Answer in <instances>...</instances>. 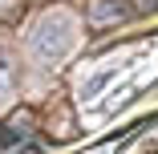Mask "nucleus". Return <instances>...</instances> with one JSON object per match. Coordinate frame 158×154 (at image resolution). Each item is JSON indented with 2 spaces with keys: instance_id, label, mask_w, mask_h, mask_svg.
<instances>
[{
  "instance_id": "f257e3e1",
  "label": "nucleus",
  "mask_w": 158,
  "mask_h": 154,
  "mask_svg": "<svg viewBox=\"0 0 158 154\" xmlns=\"http://www.w3.org/2000/svg\"><path fill=\"white\" fill-rule=\"evenodd\" d=\"M73 41H77V24H73V12H65V8H49L28 37V45L41 61H61L73 49Z\"/></svg>"
},
{
  "instance_id": "f03ea898",
  "label": "nucleus",
  "mask_w": 158,
  "mask_h": 154,
  "mask_svg": "<svg viewBox=\"0 0 158 154\" xmlns=\"http://www.w3.org/2000/svg\"><path fill=\"white\" fill-rule=\"evenodd\" d=\"M146 8V0H93V24H122V20H130Z\"/></svg>"
},
{
  "instance_id": "7ed1b4c3",
  "label": "nucleus",
  "mask_w": 158,
  "mask_h": 154,
  "mask_svg": "<svg viewBox=\"0 0 158 154\" xmlns=\"http://www.w3.org/2000/svg\"><path fill=\"white\" fill-rule=\"evenodd\" d=\"M0 134H4V142H16V138H24V134H33V114H28V110H16V114L8 118V130L0 126Z\"/></svg>"
},
{
  "instance_id": "20e7f679",
  "label": "nucleus",
  "mask_w": 158,
  "mask_h": 154,
  "mask_svg": "<svg viewBox=\"0 0 158 154\" xmlns=\"http://www.w3.org/2000/svg\"><path fill=\"white\" fill-rule=\"evenodd\" d=\"M122 69H106V73H98V77H89L85 81V98H93V94H98V89H106V81H114Z\"/></svg>"
},
{
  "instance_id": "39448f33",
  "label": "nucleus",
  "mask_w": 158,
  "mask_h": 154,
  "mask_svg": "<svg viewBox=\"0 0 158 154\" xmlns=\"http://www.w3.org/2000/svg\"><path fill=\"white\" fill-rule=\"evenodd\" d=\"M8 89H12V61L0 53V98H4Z\"/></svg>"
}]
</instances>
